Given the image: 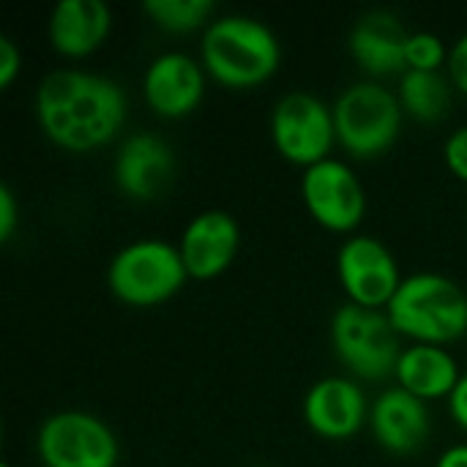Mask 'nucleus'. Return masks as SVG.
Masks as SVG:
<instances>
[{"label":"nucleus","mask_w":467,"mask_h":467,"mask_svg":"<svg viewBox=\"0 0 467 467\" xmlns=\"http://www.w3.org/2000/svg\"><path fill=\"white\" fill-rule=\"evenodd\" d=\"M36 120L49 142L68 153L107 145L126 120V96L118 82L82 71L55 68L36 88Z\"/></svg>","instance_id":"1"},{"label":"nucleus","mask_w":467,"mask_h":467,"mask_svg":"<svg viewBox=\"0 0 467 467\" xmlns=\"http://www.w3.org/2000/svg\"><path fill=\"white\" fill-rule=\"evenodd\" d=\"M202 68L227 88H254L271 79L282 63L276 33L244 14L213 19L200 44Z\"/></svg>","instance_id":"2"},{"label":"nucleus","mask_w":467,"mask_h":467,"mask_svg":"<svg viewBox=\"0 0 467 467\" xmlns=\"http://www.w3.org/2000/svg\"><path fill=\"white\" fill-rule=\"evenodd\" d=\"M394 328L416 345H449L467 334L465 290L441 274L405 276L386 306Z\"/></svg>","instance_id":"3"},{"label":"nucleus","mask_w":467,"mask_h":467,"mask_svg":"<svg viewBox=\"0 0 467 467\" xmlns=\"http://www.w3.org/2000/svg\"><path fill=\"white\" fill-rule=\"evenodd\" d=\"M186 279L178 246L161 238H142L123 246L107 271L112 296L129 306H159L181 293Z\"/></svg>","instance_id":"4"},{"label":"nucleus","mask_w":467,"mask_h":467,"mask_svg":"<svg viewBox=\"0 0 467 467\" xmlns=\"http://www.w3.org/2000/svg\"><path fill=\"white\" fill-rule=\"evenodd\" d=\"M334 126L342 148L356 159L386 153L402 126V104L380 82H356L334 101Z\"/></svg>","instance_id":"5"},{"label":"nucleus","mask_w":467,"mask_h":467,"mask_svg":"<svg viewBox=\"0 0 467 467\" xmlns=\"http://www.w3.org/2000/svg\"><path fill=\"white\" fill-rule=\"evenodd\" d=\"M331 342L339 361L361 380H386L402 356L400 331L383 309L345 304L331 320Z\"/></svg>","instance_id":"6"},{"label":"nucleus","mask_w":467,"mask_h":467,"mask_svg":"<svg viewBox=\"0 0 467 467\" xmlns=\"http://www.w3.org/2000/svg\"><path fill=\"white\" fill-rule=\"evenodd\" d=\"M271 140L287 161L309 170L331 159L328 150L337 142L334 109L312 93H287L274 107Z\"/></svg>","instance_id":"7"},{"label":"nucleus","mask_w":467,"mask_h":467,"mask_svg":"<svg viewBox=\"0 0 467 467\" xmlns=\"http://www.w3.org/2000/svg\"><path fill=\"white\" fill-rule=\"evenodd\" d=\"M36 451L44 467H115L118 441L112 430L82 410L49 416L36 438Z\"/></svg>","instance_id":"8"},{"label":"nucleus","mask_w":467,"mask_h":467,"mask_svg":"<svg viewBox=\"0 0 467 467\" xmlns=\"http://www.w3.org/2000/svg\"><path fill=\"white\" fill-rule=\"evenodd\" d=\"M337 274L350 304L364 309H386L402 285L397 257L372 235H353L337 254Z\"/></svg>","instance_id":"9"},{"label":"nucleus","mask_w":467,"mask_h":467,"mask_svg":"<svg viewBox=\"0 0 467 467\" xmlns=\"http://www.w3.org/2000/svg\"><path fill=\"white\" fill-rule=\"evenodd\" d=\"M301 197L312 219L331 233H353L367 213L364 186L339 159L309 167L301 181Z\"/></svg>","instance_id":"10"},{"label":"nucleus","mask_w":467,"mask_h":467,"mask_svg":"<svg viewBox=\"0 0 467 467\" xmlns=\"http://www.w3.org/2000/svg\"><path fill=\"white\" fill-rule=\"evenodd\" d=\"M142 96L161 118L192 115L205 96L202 63L183 52H164L153 57L142 77Z\"/></svg>","instance_id":"11"},{"label":"nucleus","mask_w":467,"mask_h":467,"mask_svg":"<svg viewBox=\"0 0 467 467\" xmlns=\"http://www.w3.org/2000/svg\"><path fill=\"white\" fill-rule=\"evenodd\" d=\"M241 249V227L238 222L224 211H202L197 213L178 244V252L183 257L186 274L192 279H216L224 274Z\"/></svg>","instance_id":"12"},{"label":"nucleus","mask_w":467,"mask_h":467,"mask_svg":"<svg viewBox=\"0 0 467 467\" xmlns=\"http://www.w3.org/2000/svg\"><path fill=\"white\" fill-rule=\"evenodd\" d=\"M369 402L350 378H323L304 397L306 427L326 441L353 438L369 421Z\"/></svg>","instance_id":"13"},{"label":"nucleus","mask_w":467,"mask_h":467,"mask_svg":"<svg viewBox=\"0 0 467 467\" xmlns=\"http://www.w3.org/2000/svg\"><path fill=\"white\" fill-rule=\"evenodd\" d=\"M175 175L172 148L148 131L131 134L115 156V183L134 200H156Z\"/></svg>","instance_id":"14"},{"label":"nucleus","mask_w":467,"mask_h":467,"mask_svg":"<svg viewBox=\"0 0 467 467\" xmlns=\"http://www.w3.org/2000/svg\"><path fill=\"white\" fill-rule=\"evenodd\" d=\"M369 427H372L375 441L389 454H413L430 438L427 402L394 386L372 402Z\"/></svg>","instance_id":"15"},{"label":"nucleus","mask_w":467,"mask_h":467,"mask_svg":"<svg viewBox=\"0 0 467 467\" xmlns=\"http://www.w3.org/2000/svg\"><path fill=\"white\" fill-rule=\"evenodd\" d=\"M408 38L410 33L391 11H369L353 25L348 47L367 74L386 77L408 71Z\"/></svg>","instance_id":"16"},{"label":"nucleus","mask_w":467,"mask_h":467,"mask_svg":"<svg viewBox=\"0 0 467 467\" xmlns=\"http://www.w3.org/2000/svg\"><path fill=\"white\" fill-rule=\"evenodd\" d=\"M112 30V11L101 0H60L49 14V44L63 57L93 55Z\"/></svg>","instance_id":"17"},{"label":"nucleus","mask_w":467,"mask_h":467,"mask_svg":"<svg viewBox=\"0 0 467 467\" xmlns=\"http://www.w3.org/2000/svg\"><path fill=\"white\" fill-rule=\"evenodd\" d=\"M394 378L400 389L419 397L421 402H430L443 397L449 400L462 375L457 358L449 350L438 345H413L402 350Z\"/></svg>","instance_id":"18"},{"label":"nucleus","mask_w":467,"mask_h":467,"mask_svg":"<svg viewBox=\"0 0 467 467\" xmlns=\"http://www.w3.org/2000/svg\"><path fill=\"white\" fill-rule=\"evenodd\" d=\"M397 96L402 112L421 123L441 120L451 107V85L441 71H405Z\"/></svg>","instance_id":"19"},{"label":"nucleus","mask_w":467,"mask_h":467,"mask_svg":"<svg viewBox=\"0 0 467 467\" xmlns=\"http://www.w3.org/2000/svg\"><path fill=\"white\" fill-rule=\"evenodd\" d=\"M142 11L167 33H192L197 27H208V16L213 14L211 0H145Z\"/></svg>","instance_id":"20"},{"label":"nucleus","mask_w":467,"mask_h":467,"mask_svg":"<svg viewBox=\"0 0 467 467\" xmlns=\"http://www.w3.org/2000/svg\"><path fill=\"white\" fill-rule=\"evenodd\" d=\"M449 63V52L443 47V38L427 30L410 33L408 38V71H438Z\"/></svg>","instance_id":"21"},{"label":"nucleus","mask_w":467,"mask_h":467,"mask_svg":"<svg viewBox=\"0 0 467 467\" xmlns=\"http://www.w3.org/2000/svg\"><path fill=\"white\" fill-rule=\"evenodd\" d=\"M443 156H446V167L451 170V175L460 178L462 183H467V126L457 129L446 140Z\"/></svg>","instance_id":"22"},{"label":"nucleus","mask_w":467,"mask_h":467,"mask_svg":"<svg viewBox=\"0 0 467 467\" xmlns=\"http://www.w3.org/2000/svg\"><path fill=\"white\" fill-rule=\"evenodd\" d=\"M22 68V55L11 38H0V88H8Z\"/></svg>","instance_id":"23"},{"label":"nucleus","mask_w":467,"mask_h":467,"mask_svg":"<svg viewBox=\"0 0 467 467\" xmlns=\"http://www.w3.org/2000/svg\"><path fill=\"white\" fill-rule=\"evenodd\" d=\"M449 74L454 88L467 96V33L449 49Z\"/></svg>","instance_id":"24"},{"label":"nucleus","mask_w":467,"mask_h":467,"mask_svg":"<svg viewBox=\"0 0 467 467\" xmlns=\"http://www.w3.org/2000/svg\"><path fill=\"white\" fill-rule=\"evenodd\" d=\"M19 222V208H16V197L8 186H0V238L8 241L16 230Z\"/></svg>","instance_id":"25"},{"label":"nucleus","mask_w":467,"mask_h":467,"mask_svg":"<svg viewBox=\"0 0 467 467\" xmlns=\"http://www.w3.org/2000/svg\"><path fill=\"white\" fill-rule=\"evenodd\" d=\"M449 410H451L454 424H460L467 432V372L460 378L457 389H454L451 397H449Z\"/></svg>","instance_id":"26"},{"label":"nucleus","mask_w":467,"mask_h":467,"mask_svg":"<svg viewBox=\"0 0 467 467\" xmlns=\"http://www.w3.org/2000/svg\"><path fill=\"white\" fill-rule=\"evenodd\" d=\"M435 467H467V443L446 449Z\"/></svg>","instance_id":"27"},{"label":"nucleus","mask_w":467,"mask_h":467,"mask_svg":"<svg viewBox=\"0 0 467 467\" xmlns=\"http://www.w3.org/2000/svg\"><path fill=\"white\" fill-rule=\"evenodd\" d=\"M0 467H11V465H8V462H0Z\"/></svg>","instance_id":"28"}]
</instances>
